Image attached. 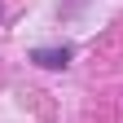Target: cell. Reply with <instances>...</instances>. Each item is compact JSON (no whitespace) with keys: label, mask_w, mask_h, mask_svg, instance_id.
<instances>
[{"label":"cell","mask_w":123,"mask_h":123,"mask_svg":"<svg viewBox=\"0 0 123 123\" xmlns=\"http://www.w3.org/2000/svg\"><path fill=\"white\" fill-rule=\"evenodd\" d=\"M35 62H40V66H66L70 53H66V49H62V53H57V49H40V53H35Z\"/></svg>","instance_id":"1"}]
</instances>
